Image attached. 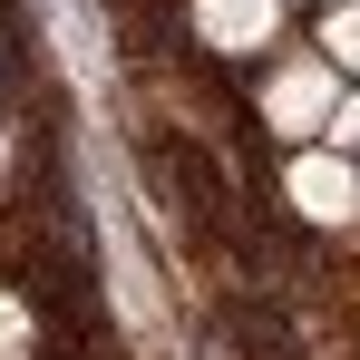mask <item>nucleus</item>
<instances>
[{
	"mask_svg": "<svg viewBox=\"0 0 360 360\" xmlns=\"http://www.w3.org/2000/svg\"><path fill=\"white\" fill-rule=\"evenodd\" d=\"M273 127L283 136H311V127H331V108H341V78H331V59H292L283 78H273Z\"/></svg>",
	"mask_w": 360,
	"mask_h": 360,
	"instance_id": "1",
	"label": "nucleus"
},
{
	"mask_svg": "<svg viewBox=\"0 0 360 360\" xmlns=\"http://www.w3.org/2000/svg\"><path fill=\"white\" fill-rule=\"evenodd\" d=\"M292 205H302V214H321V224H351V214H360L351 156H302V166H292Z\"/></svg>",
	"mask_w": 360,
	"mask_h": 360,
	"instance_id": "2",
	"label": "nucleus"
},
{
	"mask_svg": "<svg viewBox=\"0 0 360 360\" xmlns=\"http://www.w3.org/2000/svg\"><path fill=\"white\" fill-rule=\"evenodd\" d=\"M195 10H205V39H214V49H263L273 20H283L273 0H195Z\"/></svg>",
	"mask_w": 360,
	"mask_h": 360,
	"instance_id": "3",
	"label": "nucleus"
},
{
	"mask_svg": "<svg viewBox=\"0 0 360 360\" xmlns=\"http://www.w3.org/2000/svg\"><path fill=\"white\" fill-rule=\"evenodd\" d=\"M331 59H360V0L331 10Z\"/></svg>",
	"mask_w": 360,
	"mask_h": 360,
	"instance_id": "4",
	"label": "nucleus"
},
{
	"mask_svg": "<svg viewBox=\"0 0 360 360\" xmlns=\"http://www.w3.org/2000/svg\"><path fill=\"white\" fill-rule=\"evenodd\" d=\"M331 136H341V146H360V98H341V108H331Z\"/></svg>",
	"mask_w": 360,
	"mask_h": 360,
	"instance_id": "5",
	"label": "nucleus"
}]
</instances>
